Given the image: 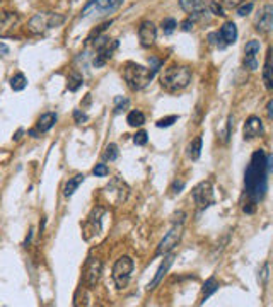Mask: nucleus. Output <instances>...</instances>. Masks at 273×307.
Here are the masks:
<instances>
[{"instance_id": "1", "label": "nucleus", "mask_w": 273, "mask_h": 307, "mask_svg": "<svg viewBox=\"0 0 273 307\" xmlns=\"http://www.w3.org/2000/svg\"><path fill=\"white\" fill-rule=\"evenodd\" d=\"M266 154L263 150H256L251 157V164L246 169L244 174V186L248 191V196L253 200V203H258L263 200L266 193Z\"/></svg>"}, {"instance_id": "2", "label": "nucleus", "mask_w": 273, "mask_h": 307, "mask_svg": "<svg viewBox=\"0 0 273 307\" xmlns=\"http://www.w3.org/2000/svg\"><path fill=\"white\" fill-rule=\"evenodd\" d=\"M191 68L186 65H171L162 72L161 85L169 93H177L190 85Z\"/></svg>"}, {"instance_id": "3", "label": "nucleus", "mask_w": 273, "mask_h": 307, "mask_svg": "<svg viewBox=\"0 0 273 307\" xmlns=\"http://www.w3.org/2000/svg\"><path fill=\"white\" fill-rule=\"evenodd\" d=\"M154 75H156V72L152 68H147L135 62H128L125 68H123V77H125L126 85L131 91H140L144 87H147L152 82Z\"/></svg>"}, {"instance_id": "4", "label": "nucleus", "mask_w": 273, "mask_h": 307, "mask_svg": "<svg viewBox=\"0 0 273 307\" xmlns=\"http://www.w3.org/2000/svg\"><path fill=\"white\" fill-rule=\"evenodd\" d=\"M63 21H65V17H63L62 14L38 12L31 17L29 22H27V29H29V33H33V34H41V33H47L48 29L58 27Z\"/></svg>"}, {"instance_id": "5", "label": "nucleus", "mask_w": 273, "mask_h": 307, "mask_svg": "<svg viewBox=\"0 0 273 307\" xmlns=\"http://www.w3.org/2000/svg\"><path fill=\"white\" fill-rule=\"evenodd\" d=\"M94 48L98 55H96V58L93 60L94 67H103L104 63H106L109 58L113 57V53H115V50L118 48V41L116 39H109L106 36H96V41H94Z\"/></svg>"}, {"instance_id": "6", "label": "nucleus", "mask_w": 273, "mask_h": 307, "mask_svg": "<svg viewBox=\"0 0 273 307\" xmlns=\"http://www.w3.org/2000/svg\"><path fill=\"white\" fill-rule=\"evenodd\" d=\"M133 267H135V263L130 256H121V258L115 263V267H113V280H115L116 287L120 288V290L128 285Z\"/></svg>"}, {"instance_id": "7", "label": "nucleus", "mask_w": 273, "mask_h": 307, "mask_svg": "<svg viewBox=\"0 0 273 307\" xmlns=\"http://www.w3.org/2000/svg\"><path fill=\"white\" fill-rule=\"evenodd\" d=\"M179 7L190 14V21L208 22L210 19V11L203 0H179Z\"/></svg>"}, {"instance_id": "8", "label": "nucleus", "mask_w": 273, "mask_h": 307, "mask_svg": "<svg viewBox=\"0 0 273 307\" xmlns=\"http://www.w3.org/2000/svg\"><path fill=\"white\" fill-rule=\"evenodd\" d=\"M183 224L181 222H174V226L169 232L164 236V239L159 242L157 246V251H156V256H164L167 253H171L174 247L181 242V237H183Z\"/></svg>"}, {"instance_id": "9", "label": "nucleus", "mask_w": 273, "mask_h": 307, "mask_svg": "<svg viewBox=\"0 0 273 307\" xmlns=\"http://www.w3.org/2000/svg\"><path fill=\"white\" fill-rule=\"evenodd\" d=\"M123 4V0H90V2L85 6V9L82 11V17H87L89 14H94V16H108V14L118 11Z\"/></svg>"}, {"instance_id": "10", "label": "nucleus", "mask_w": 273, "mask_h": 307, "mask_svg": "<svg viewBox=\"0 0 273 307\" xmlns=\"http://www.w3.org/2000/svg\"><path fill=\"white\" fill-rule=\"evenodd\" d=\"M193 200L198 208H207L215 203L212 181H202L193 188Z\"/></svg>"}, {"instance_id": "11", "label": "nucleus", "mask_w": 273, "mask_h": 307, "mask_svg": "<svg viewBox=\"0 0 273 307\" xmlns=\"http://www.w3.org/2000/svg\"><path fill=\"white\" fill-rule=\"evenodd\" d=\"M103 191H104V196L115 205H120L128 198V186H126V183H123L120 178H115V180L109 181V185L104 188Z\"/></svg>"}, {"instance_id": "12", "label": "nucleus", "mask_w": 273, "mask_h": 307, "mask_svg": "<svg viewBox=\"0 0 273 307\" xmlns=\"http://www.w3.org/2000/svg\"><path fill=\"white\" fill-rule=\"evenodd\" d=\"M101 272H103L101 259L89 258L87 263H85V268H84V282H85V285H87L89 288L98 285L99 278H101Z\"/></svg>"}, {"instance_id": "13", "label": "nucleus", "mask_w": 273, "mask_h": 307, "mask_svg": "<svg viewBox=\"0 0 273 307\" xmlns=\"http://www.w3.org/2000/svg\"><path fill=\"white\" fill-rule=\"evenodd\" d=\"M157 38V27L152 21H142L139 26V39L144 48H150L156 43Z\"/></svg>"}, {"instance_id": "14", "label": "nucleus", "mask_w": 273, "mask_h": 307, "mask_svg": "<svg viewBox=\"0 0 273 307\" xmlns=\"http://www.w3.org/2000/svg\"><path fill=\"white\" fill-rule=\"evenodd\" d=\"M254 26H256L258 33H261V34L270 33L271 27H273V6H271V4H266V6L259 11Z\"/></svg>"}, {"instance_id": "15", "label": "nucleus", "mask_w": 273, "mask_h": 307, "mask_svg": "<svg viewBox=\"0 0 273 307\" xmlns=\"http://www.w3.org/2000/svg\"><path fill=\"white\" fill-rule=\"evenodd\" d=\"M19 26V16L14 12H0V36H11Z\"/></svg>"}, {"instance_id": "16", "label": "nucleus", "mask_w": 273, "mask_h": 307, "mask_svg": "<svg viewBox=\"0 0 273 307\" xmlns=\"http://www.w3.org/2000/svg\"><path fill=\"white\" fill-rule=\"evenodd\" d=\"M259 48H261V45H259V41L256 39H251L249 43H246L244 47V67L249 68V70H256L258 68V53H259Z\"/></svg>"}, {"instance_id": "17", "label": "nucleus", "mask_w": 273, "mask_h": 307, "mask_svg": "<svg viewBox=\"0 0 273 307\" xmlns=\"http://www.w3.org/2000/svg\"><path fill=\"white\" fill-rule=\"evenodd\" d=\"M243 134H244V139H248V140L256 139V137H261L263 134H265V128H263L261 118L249 116L248 120H246V123H244Z\"/></svg>"}, {"instance_id": "18", "label": "nucleus", "mask_w": 273, "mask_h": 307, "mask_svg": "<svg viewBox=\"0 0 273 307\" xmlns=\"http://www.w3.org/2000/svg\"><path fill=\"white\" fill-rule=\"evenodd\" d=\"M104 210L101 207L94 208L93 212H90L87 222L84 224V229H85V239H89L90 234H98L101 231V217H103Z\"/></svg>"}, {"instance_id": "19", "label": "nucleus", "mask_w": 273, "mask_h": 307, "mask_svg": "<svg viewBox=\"0 0 273 307\" xmlns=\"http://www.w3.org/2000/svg\"><path fill=\"white\" fill-rule=\"evenodd\" d=\"M164 256H166V254H164ZM174 259H176V258H174V254H169V253H167V256H166V258H164V261L161 263V267H159V270H157L156 277H154V278H152V282H150L149 285H147V292H152L154 288H156V287L159 285V283L162 282V278L166 277V273H167V272H169V268L172 267Z\"/></svg>"}, {"instance_id": "20", "label": "nucleus", "mask_w": 273, "mask_h": 307, "mask_svg": "<svg viewBox=\"0 0 273 307\" xmlns=\"http://www.w3.org/2000/svg\"><path fill=\"white\" fill-rule=\"evenodd\" d=\"M218 34H220L225 47H229V45H234L236 39H238V27H236V24L232 21H227L225 24L220 27Z\"/></svg>"}, {"instance_id": "21", "label": "nucleus", "mask_w": 273, "mask_h": 307, "mask_svg": "<svg viewBox=\"0 0 273 307\" xmlns=\"http://www.w3.org/2000/svg\"><path fill=\"white\" fill-rule=\"evenodd\" d=\"M55 123H57V114H55V113H44V114H41V116L38 118L36 128H38V131H41V134H47V131H50L55 126Z\"/></svg>"}, {"instance_id": "22", "label": "nucleus", "mask_w": 273, "mask_h": 307, "mask_svg": "<svg viewBox=\"0 0 273 307\" xmlns=\"http://www.w3.org/2000/svg\"><path fill=\"white\" fill-rule=\"evenodd\" d=\"M84 180H85L84 174H77V176L70 178V180L65 183V188H63V195H65L67 198H70V196L77 191V188H79L82 183H84Z\"/></svg>"}, {"instance_id": "23", "label": "nucleus", "mask_w": 273, "mask_h": 307, "mask_svg": "<svg viewBox=\"0 0 273 307\" xmlns=\"http://www.w3.org/2000/svg\"><path fill=\"white\" fill-rule=\"evenodd\" d=\"M202 145H203L202 135L195 137V139L190 142L188 149H186V154H188V157H190L191 160H197L200 155H202Z\"/></svg>"}, {"instance_id": "24", "label": "nucleus", "mask_w": 273, "mask_h": 307, "mask_svg": "<svg viewBox=\"0 0 273 307\" xmlns=\"http://www.w3.org/2000/svg\"><path fill=\"white\" fill-rule=\"evenodd\" d=\"M263 82L268 91L273 89V77H271V48H268L265 67H263Z\"/></svg>"}, {"instance_id": "25", "label": "nucleus", "mask_w": 273, "mask_h": 307, "mask_svg": "<svg viewBox=\"0 0 273 307\" xmlns=\"http://www.w3.org/2000/svg\"><path fill=\"white\" fill-rule=\"evenodd\" d=\"M218 290V282H217V278L215 277H210L208 278L207 282L203 283V290H202V304L205 300L208 299V297H212L213 294H215V292Z\"/></svg>"}, {"instance_id": "26", "label": "nucleus", "mask_w": 273, "mask_h": 307, "mask_svg": "<svg viewBox=\"0 0 273 307\" xmlns=\"http://www.w3.org/2000/svg\"><path fill=\"white\" fill-rule=\"evenodd\" d=\"M126 123H128L130 126H142L145 123V114L142 111H139V109H133V111H130L128 116H126Z\"/></svg>"}, {"instance_id": "27", "label": "nucleus", "mask_w": 273, "mask_h": 307, "mask_svg": "<svg viewBox=\"0 0 273 307\" xmlns=\"http://www.w3.org/2000/svg\"><path fill=\"white\" fill-rule=\"evenodd\" d=\"M82 84H84V77H82L79 72H72V74L68 75V82H67L68 91H77L79 87H82Z\"/></svg>"}, {"instance_id": "28", "label": "nucleus", "mask_w": 273, "mask_h": 307, "mask_svg": "<svg viewBox=\"0 0 273 307\" xmlns=\"http://www.w3.org/2000/svg\"><path fill=\"white\" fill-rule=\"evenodd\" d=\"M26 85H27V79L24 74H16L11 77V87L14 91H22L26 89Z\"/></svg>"}, {"instance_id": "29", "label": "nucleus", "mask_w": 273, "mask_h": 307, "mask_svg": "<svg viewBox=\"0 0 273 307\" xmlns=\"http://www.w3.org/2000/svg\"><path fill=\"white\" fill-rule=\"evenodd\" d=\"M118 155H120V152H118V145L116 144H108L106 149H104L103 159L104 160H109V162H113V160L118 159Z\"/></svg>"}, {"instance_id": "30", "label": "nucleus", "mask_w": 273, "mask_h": 307, "mask_svg": "<svg viewBox=\"0 0 273 307\" xmlns=\"http://www.w3.org/2000/svg\"><path fill=\"white\" fill-rule=\"evenodd\" d=\"M130 106V99L128 98H123V96H116L115 98V113L120 114L121 111L128 109Z\"/></svg>"}, {"instance_id": "31", "label": "nucleus", "mask_w": 273, "mask_h": 307, "mask_svg": "<svg viewBox=\"0 0 273 307\" xmlns=\"http://www.w3.org/2000/svg\"><path fill=\"white\" fill-rule=\"evenodd\" d=\"M162 31H164V34H172L176 31V27H177V22H176V19H172V17H166V19L162 21Z\"/></svg>"}, {"instance_id": "32", "label": "nucleus", "mask_w": 273, "mask_h": 307, "mask_svg": "<svg viewBox=\"0 0 273 307\" xmlns=\"http://www.w3.org/2000/svg\"><path fill=\"white\" fill-rule=\"evenodd\" d=\"M208 11H210L212 14H215V16H220V17L225 16V9H224V6H222L220 2H217V0H212V2L208 4Z\"/></svg>"}, {"instance_id": "33", "label": "nucleus", "mask_w": 273, "mask_h": 307, "mask_svg": "<svg viewBox=\"0 0 273 307\" xmlns=\"http://www.w3.org/2000/svg\"><path fill=\"white\" fill-rule=\"evenodd\" d=\"M177 118H179V116H176V114H171V116L159 120V121L156 123V126H157V128H169V126H172V125H174V123L177 121Z\"/></svg>"}, {"instance_id": "34", "label": "nucleus", "mask_w": 273, "mask_h": 307, "mask_svg": "<svg viewBox=\"0 0 273 307\" xmlns=\"http://www.w3.org/2000/svg\"><path fill=\"white\" fill-rule=\"evenodd\" d=\"M232 126H234V118L232 116H229L227 118V125H225V130L222 131V142H227L229 140V137H231V134H232Z\"/></svg>"}, {"instance_id": "35", "label": "nucleus", "mask_w": 273, "mask_h": 307, "mask_svg": "<svg viewBox=\"0 0 273 307\" xmlns=\"http://www.w3.org/2000/svg\"><path fill=\"white\" fill-rule=\"evenodd\" d=\"M93 174H94V176H98V178H104V176H108V174H109V169H108L106 164H96L94 169H93Z\"/></svg>"}, {"instance_id": "36", "label": "nucleus", "mask_w": 273, "mask_h": 307, "mask_svg": "<svg viewBox=\"0 0 273 307\" xmlns=\"http://www.w3.org/2000/svg\"><path fill=\"white\" fill-rule=\"evenodd\" d=\"M208 41L213 45V47H217V48H225V45H224V41H222V38H220V34L218 33H210L208 34Z\"/></svg>"}, {"instance_id": "37", "label": "nucleus", "mask_w": 273, "mask_h": 307, "mask_svg": "<svg viewBox=\"0 0 273 307\" xmlns=\"http://www.w3.org/2000/svg\"><path fill=\"white\" fill-rule=\"evenodd\" d=\"M236 9H238V16H241V17H243V16H248V14L253 11V2L241 4V6H238Z\"/></svg>"}, {"instance_id": "38", "label": "nucleus", "mask_w": 273, "mask_h": 307, "mask_svg": "<svg viewBox=\"0 0 273 307\" xmlns=\"http://www.w3.org/2000/svg\"><path fill=\"white\" fill-rule=\"evenodd\" d=\"M133 144L135 145H145V144H147V131H144V130L136 131V135L133 137Z\"/></svg>"}, {"instance_id": "39", "label": "nucleus", "mask_w": 273, "mask_h": 307, "mask_svg": "<svg viewBox=\"0 0 273 307\" xmlns=\"http://www.w3.org/2000/svg\"><path fill=\"white\" fill-rule=\"evenodd\" d=\"M74 120H75L77 125H84V123L89 120V116L85 113H82L80 109H75V111H74Z\"/></svg>"}, {"instance_id": "40", "label": "nucleus", "mask_w": 273, "mask_h": 307, "mask_svg": "<svg viewBox=\"0 0 273 307\" xmlns=\"http://www.w3.org/2000/svg\"><path fill=\"white\" fill-rule=\"evenodd\" d=\"M218 2L222 4L224 7H229V9H236L238 6H241V4L244 2V0H218Z\"/></svg>"}, {"instance_id": "41", "label": "nucleus", "mask_w": 273, "mask_h": 307, "mask_svg": "<svg viewBox=\"0 0 273 307\" xmlns=\"http://www.w3.org/2000/svg\"><path fill=\"white\" fill-rule=\"evenodd\" d=\"M185 188V181H174V185H172V188H171V191L174 195H177V193H181V190Z\"/></svg>"}, {"instance_id": "42", "label": "nucleus", "mask_w": 273, "mask_h": 307, "mask_svg": "<svg viewBox=\"0 0 273 307\" xmlns=\"http://www.w3.org/2000/svg\"><path fill=\"white\" fill-rule=\"evenodd\" d=\"M181 29L186 31V33H188V31H191V29H193V21H190V19L183 21V22H181Z\"/></svg>"}, {"instance_id": "43", "label": "nucleus", "mask_w": 273, "mask_h": 307, "mask_svg": "<svg viewBox=\"0 0 273 307\" xmlns=\"http://www.w3.org/2000/svg\"><path fill=\"white\" fill-rule=\"evenodd\" d=\"M273 101H268V106H266V113H268V120H273Z\"/></svg>"}, {"instance_id": "44", "label": "nucleus", "mask_w": 273, "mask_h": 307, "mask_svg": "<svg viewBox=\"0 0 273 307\" xmlns=\"http://www.w3.org/2000/svg\"><path fill=\"white\" fill-rule=\"evenodd\" d=\"M0 53H4V55H7V53H9V48H7L4 43H0Z\"/></svg>"}]
</instances>
